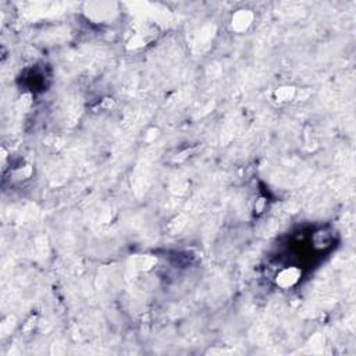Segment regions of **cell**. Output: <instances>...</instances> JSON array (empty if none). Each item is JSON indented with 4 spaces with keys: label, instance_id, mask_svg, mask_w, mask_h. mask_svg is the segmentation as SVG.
<instances>
[{
    "label": "cell",
    "instance_id": "obj_1",
    "mask_svg": "<svg viewBox=\"0 0 356 356\" xmlns=\"http://www.w3.org/2000/svg\"><path fill=\"white\" fill-rule=\"evenodd\" d=\"M301 277V272L298 269H287L278 274L277 284H280L281 287H291L292 284H295L298 281V278Z\"/></svg>",
    "mask_w": 356,
    "mask_h": 356
}]
</instances>
